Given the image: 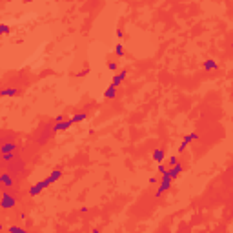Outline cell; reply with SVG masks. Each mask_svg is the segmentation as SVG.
<instances>
[{"label": "cell", "instance_id": "18", "mask_svg": "<svg viewBox=\"0 0 233 233\" xmlns=\"http://www.w3.org/2000/svg\"><path fill=\"white\" fill-rule=\"evenodd\" d=\"M115 53L119 55V57H124V47H122L120 44H116V47H115Z\"/></svg>", "mask_w": 233, "mask_h": 233}, {"label": "cell", "instance_id": "19", "mask_svg": "<svg viewBox=\"0 0 233 233\" xmlns=\"http://www.w3.org/2000/svg\"><path fill=\"white\" fill-rule=\"evenodd\" d=\"M0 33H2V35L9 33V26H8V24H0Z\"/></svg>", "mask_w": 233, "mask_h": 233}, {"label": "cell", "instance_id": "7", "mask_svg": "<svg viewBox=\"0 0 233 233\" xmlns=\"http://www.w3.org/2000/svg\"><path fill=\"white\" fill-rule=\"evenodd\" d=\"M153 160L157 164H162V160H164V149H160V148L155 149V151H153Z\"/></svg>", "mask_w": 233, "mask_h": 233}, {"label": "cell", "instance_id": "11", "mask_svg": "<svg viewBox=\"0 0 233 233\" xmlns=\"http://www.w3.org/2000/svg\"><path fill=\"white\" fill-rule=\"evenodd\" d=\"M15 95H18V91L15 89V87H9V89H2V91H0V97H15Z\"/></svg>", "mask_w": 233, "mask_h": 233}, {"label": "cell", "instance_id": "5", "mask_svg": "<svg viewBox=\"0 0 233 233\" xmlns=\"http://www.w3.org/2000/svg\"><path fill=\"white\" fill-rule=\"evenodd\" d=\"M126 77H128V69H122L119 75H115V77H113V82H111V84H113L115 87H116V86H120V84H122V80H124Z\"/></svg>", "mask_w": 233, "mask_h": 233}, {"label": "cell", "instance_id": "15", "mask_svg": "<svg viewBox=\"0 0 233 233\" xmlns=\"http://www.w3.org/2000/svg\"><path fill=\"white\" fill-rule=\"evenodd\" d=\"M86 116H87V113L82 111V113H78V115L73 116V122H75V124H77V122H82V120H86Z\"/></svg>", "mask_w": 233, "mask_h": 233}, {"label": "cell", "instance_id": "26", "mask_svg": "<svg viewBox=\"0 0 233 233\" xmlns=\"http://www.w3.org/2000/svg\"><path fill=\"white\" fill-rule=\"evenodd\" d=\"M149 184H157V177H151V179H149Z\"/></svg>", "mask_w": 233, "mask_h": 233}, {"label": "cell", "instance_id": "12", "mask_svg": "<svg viewBox=\"0 0 233 233\" xmlns=\"http://www.w3.org/2000/svg\"><path fill=\"white\" fill-rule=\"evenodd\" d=\"M115 91H116V87L111 84V86H109L107 87V89H106V93H104V97L106 98H115Z\"/></svg>", "mask_w": 233, "mask_h": 233}, {"label": "cell", "instance_id": "17", "mask_svg": "<svg viewBox=\"0 0 233 233\" xmlns=\"http://www.w3.org/2000/svg\"><path fill=\"white\" fill-rule=\"evenodd\" d=\"M177 164H179V159H177L175 155H173V157H169V159H168V168H173V166H177Z\"/></svg>", "mask_w": 233, "mask_h": 233}, {"label": "cell", "instance_id": "1", "mask_svg": "<svg viewBox=\"0 0 233 233\" xmlns=\"http://www.w3.org/2000/svg\"><path fill=\"white\" fill-rule=\"evenodd\" d=\"M171 180H173V179H171L169 175H166V173H164V175H160V184H159V188H157L155 195H157V197H160V195H164V193H166V191L171 188Z\"/></svg>", "mask_w": 233, "mask_h": 233}, {"label": "cell", "instance_id": "6", "mask_svg": "<svg viewBox=\"0 0 233 233\" xmlns=\"http://www.w3.org/2000/svg\"><path fill=\"white\" fill-rule=\"evenodd\" d=\"M180 171H182V164L179 162V164H177V166H173V168H168V171H166V175H169L171 179H175V177L179 175Z\"/></svg>", "mask_w": 233, "mask_h": 233}, {"label": "cell", "instance_id": "24", "mask_svg": "<svg viewBox=\"0 0 233 233\" xmlns=\"http://www.w3.org/2000/svg\"><path fill=\"white\" fill-rule=\"evenodd\" d=\"M109 69L115 71V69H116V64H115V62H109Z\"/></svg>", "mask_w": 233, "mask_h": 233}, {"label": "cell", "instance_id": "27", "mask_svg": "<svg viewBox=\"0 0 233 233\" xmlns=\"http://www.w3.org/2000/svg\"><path fill=\"white\" fill-rule=\"evenodd\" d=\"M93 233H100V230H93Z\"/></svg>", "mask_w": 233, "mask_h": 233}, {"label": "cell", "instance_id": "9", "mask_svg": "<svg viewBox=\"0 0 233 233\" xmlns=\"http://www.w3.org/2000/svg\"><path fill=\"white\" fill-rule=\"evenodd\" d=\"M0 180H2V186L8 189V188H11L13 186V180H11V177L8 175V173H4V175H0Z\"/></svg>", "mask_w": 233, "mask_h": 233}, {"label": "cell", "instance_id": "8", "mask_svg": "<svg viewBox=\"0 0 233 233\" xmlns=\"http://www.w3.org/2000/svg\"><path fill=\"white\" fill-rule=\"evenodd\" d=\"M42 189H44V186H42V180H40V182H37V184H35V186H31V189H29V195H31V197H37V195H38Z\"/></svg>", "mask_w": 233, "mask_h": 233}, {"label": "cell", "instance_id": "10", "mask_svg": "<svg viewBox=\"0 0 233 233\" xmlns=\"http://www.w3.org/2000/svg\"><path fill=\"white\" fill-rule=\"evenodd\" d=\"M0 151H2V155H6V153H15V144H13V142H6Z\"/></svg>", "mask_w": 233, "mask_h": 233}, {"label": "cell", "instance_id": "23", "mask_svg": "<svg viewBox=\"0 0 233 233\" xmlns=\"http://www.w3.org/2000/svg\"><path fill=\"white\" fill-rule=\"evenodd\" d=\"M87 73H89V67H87V69H82V71L78 73V77H84V75H87Z\"/></svg>", "mask_w": 233, "mask_h": 233}, {"label": "cell", "instance_id": "2", "mask_svg": "<svg viewBox=\"0 0 233 233\" xmlns=\"http://www.w3.org/2000/svg\"><path fill=\"white\" fill-rule=\"evenodd\" d=\"M13 206H15V197H13L8 189H4L2 191V208L4 209H9Z\"/></svg>", "mask_w": 233, "mask_h": 233}, {"label": "cell", "instance_id": "21", "mask_svg": "<svg viewBox=\"0 0 233 233\" xmlns=\"http://www.w3.org/2000/svg\"><path fill=\"white\" fill-rule=\"evenodd\" d=\"M157 169H159V173L160 175H164L168 171V166H164V164H159V166H157Z\"/></svg>", "mask_w": 233, "mask_h": 233}, {"label": "cell", "instance_id": "22", "mask_svg": "<svg viewBox=\"0 0 233 233\" xmlns=\"http://www.w3.org/2000/svg\"><path fill=\"white\" fill-rule=\"evenodd\" d=\"M186 148H188V142L186 140H182V144L179 146V153H182V151H186Z\"/></svg>", "mask_w": 233, "mask_h": 233}, {"label": "cell", "instance_id": "20", "mask_svg": "<svg viewBox=\"0 0 233 233\" xmlns=\"http://www.w3.org/2000/svg\"><path fill=\"white\" fill-rule=\"evenodd\" d=\"M2 159H4L6 162H9V160L15 159V153H6V155H2Z\"/></svg>", "mask_w": 233, "mask_h": 233}, {"label": "cell", "instance_id": "4", "mask_svg": "<svg viewBox=\"0 0 233 233\" xmlns=\"http://www.w3.org/2000/svg\"><path fill=\"white\" fill-rule=\"evenodd\" d=\"M73 124H75L73 119H67V120H64V122H60V124H55V126H53V131H66V129H69Z\"/></svg>", "mask_w": 233, "mask_h": 233}, {"label": "cell", "instance_id": "14", "mask_svg": "<svg viewBox=\"0 0 233 233\" xmlns=\"http://www.w3.org/2000/svg\"><path fill=\"white\" fill-rule=\"evenodd\" d=\"M8 231H9V233H27L24 228H20V226H9Z\"/></svg>", "mask_w": 233, "mask_h": 233}, {"label": "cell", "instance_id": "25", "mask_svg": "<svg viewBox=\"0 0 233 233\" xmlns=\"http://www.w3.org/2000/svg\"><path fill=\"white\" fill-rule=\"evenodd\" d=\"M116 37H119V38H122V37H124V31H122V29H119V31H116Z\"/></svg>", "mask_w": 233, "mask_h": 233}, {"label": "cell", "instance_id": "3", "mask_svg": "<svg viewBox=\"0 0 233 233\" xmlns=\"http://www.w3.org/2000/svg\"><path fill=\"white\" fill-rule=\"evenodd\" d=\"M60 177H62V169H53V171H51V175L47 177V179H44V180H42V186H44V188L51 186V184H53V182H57V180L60 179Z\"/></svg>", "mask_w": 233, "mask_h": 233}, {"label": "cell", "instance_id": "13", "mask_svg": "<svg viewBox=\"0 0 233 233\" xmlns=\"http://www.w3.org/2000/svg\"><path fill=\"white\" fill-rule=\"evenodd\" d=\"M215 67H217V62H215V60H206V62H204V69H206V71L215 69Z\"/></svg>", "mask_w": 233, "mask_h": 233}, {"label": "cell", "instance_id": "16", "mask_svg": "<svg viewBox=\"0 0 233 233\" xmlns=\"http://www.w3.org/2000/svg\"><path fill=\"white\" fill-rule=\"evenodd\" d=\"M197 139H198V133H189V135L184 137V140H186L188 144H189V142H193V140H197Z\"/></svg>", "mask_w": 233, "mask_h": 233}]
</instances>
